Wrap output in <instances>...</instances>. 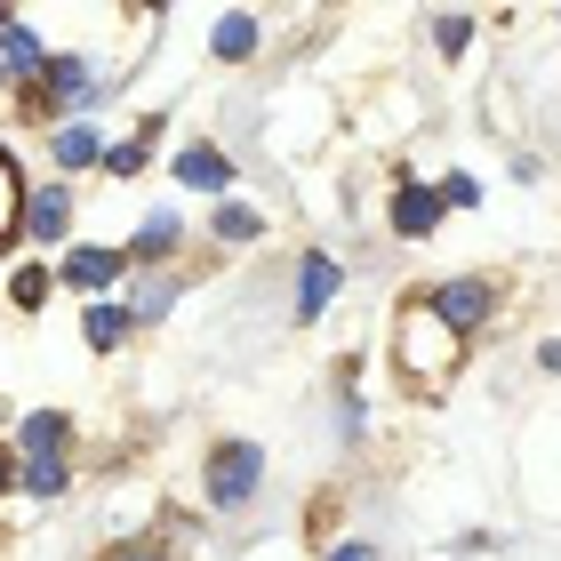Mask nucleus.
Segmentation results:
<instances>
[{
  "label": "nucleus",
  "instance_id": "f257e3e1",
  "mask_svg": "<svg viewBox=\"0 0 561 561\" xmlns=\"http://www.w3.org/2000/svg\"><path fill=\"white\" fill-rule=\"evenodd\" d=\"M393 353H401V386H410V377L417 386H442L449 362H457V337L425 313V297H417V305H401V321H393Z\"/></svg>",
  "mask_w": 561,
  "mask_h": 561
},
{
  "label": "nucleus",
  "instance_id": "f03ea898",
  "mask_svg": "<svg viewBox=\"0 0 561 561\" xmlns=\"http://www.w3.org/2000/svg\"><path fill=\"white\" fill-rule=\"evenodd\" d=\"M257 481H265V449H257V442H241V433H233V442H217V449H209V466H201V490H209L217 514L249 505V497H257Z\"/></svg>",
  "mask_w": 561,
  "mask_h": 561
},
{
  "label": "nucleus",
  "instance_id": "7ed1b4c3",
  "mask_svg": "<svg viewBox=\"0 0 561 561\" xmlns=\"http://www.w3.org/2000/svg\"><path fill=\"white\" fill-rule=\"evenodd\" d=\"M425 313H433V321H442V329H449V337H457V345H466V337H473V329H481V321H490V313H497V280H481V273H457V280H433V289H425Z\"/></svg>",
  "mask_w": 561,
  "mask_h": 561
},
{
  "label": "nucleus",
  "instance_id": "20e7f679",
  "mask_svg": "<svg viewBox=\"0 0 561 561\" xmlns=\"http://www.w3.org/2000/svg\"><path fill=\"white\" fill-rule=\"evenodd\" d=\"M89 89H96V72H89L81 48H48V72H41V89H24V105L33 113H72Z\"/></svg>",
  "mask_w": 561,
  "mask_h": 561
},
{
  "label": "nucleus",
  "instance_id": "39448f33",
  "mask_svg": "<svg viewBox=\"0 0 561 561\" xmlns=\"http://www.w3.org/2000/svg\"><path fill=\"white\" fill-rule=\"evenodd\" d=\"M337 257H329V249H305V265H297V313L289 321H321L329 313V297H337Z\"/></svg>",
  "mask_w": 561,
  "mask_h": 561
},
{
  "label": "nucleus",
  "instance_id": "423d86ee",
  "mask_svg": "<svg viewBox=\"0 0 561 561\" xmlns=\"http://www.w3.org/2000/svg\"><path fill=\"white\" fill-rule=\"evenodd\" d=\"M65 225H72V193L65 185H33V193H24V225H16V233L24 241H65Z\"/></svg>",
  "mask_w": 561,
  "mask_h": 561
},
{
  "label": "nucleus",
  "instance_id": "0eeeda50",
  "mask_svg": "<svg viewBox=\"0 0 561 561\" xmlns=\"http://www.w3.org/2000/svg\"><path fill=\"white\" fill-rule=\"evenodd\" d=\"M0 65H9V81H16V96L24 89H41V72H48V48H41V33L33 24H9V33H0Z\"/></svg>",
  "mask_w": 561,
  "mask_h": 561
},
{
  "label": "nucleus",
  "instance_id": "6e6552de",
  "mask_svg": "<svg viewBox=\"0 0 561 561\" xmlns=\"http://www.w3.org/2000/svg\"><path fill=\"white\" fill-rule=\"evenodd\" d=\"M121 265H129V257H121V249H72V257L57 265V280H65V289H81V297H96V289H113V280H121Z\"/></svg>",
  "mask_w": 561,
  "mask_h": 561
},
{
  "label": "nucleus",
  "instance_id": "1a4fd4ad",
  "mask_svg": "<svg viewBox=\"0 0 561 561\" xmlns=\"http://www.w3.org/2000/svg\"><path fill=\"white\" fill-rule=\"evenodd\" d=\"M442 217H449V209H442V193H433V185H417V176L393 193V233H417V241H425Z\"/></svg>",
  "mask_w": 561,
  "mask_h": 561
},
{
  "label": "nucleus",
  "instance_id": "9d476101",
  "mask_svg": "<svg viewBox=\"0 0 561 561\" xmlns=\"http://www.w3.org/2000/svg\"><path fill=\"white\" fill-rule=\"evenodd\" d=\"M121 257H129V265H169V257H176V209H152L137 233H129Z\"/></svg>",
  "mask_w": 561,
  "mask_h": 561
},
{
  "label": "nucleus",
  "instance_id": "9b49d317",
  "mask_svg": "<svg viewBox=\"0 0 561 561\" xmlns=\"http://www.w3.org/2000/svg\"><path fill=\"white\" fill-rule=\"evenodd\" d=\"M176 185H193V193H225V185H233V161H225L217 145H185V152H176Z\"/></svg>",
  "mask_w": 561,
  "mask_h": 561
},
{
  "label": "nucleus",
  "instance_id": "f8f14e48",
  "mask_svg": "<svg viewBox=\"0 0 561 561\" xmlns=\"http://www.w3.org/2000/svg\"><path fill=\"white\" fill-rule=\"evenodd\" d=\"M257 33L265 24L249 16V9H225L217 24H209V57H225V65H241V57H257Z\"/></svg>",
  "mask_w": 561,
  "mask_h": 561
},
{
  "label": "nucleus",
  "instance_id": "ddd939ff",
  "mask_svg": "<svg viewBox=\"0 0 561 561\" xmlns=\"http://www.w3.org/2000/svg\"><path fill=\"white\" fill-rule=\"evenodd\" d=\"M16 442H24V457H65L72 417H65V410H33V417L16 425Z\"/></svg>",
  "mask_w": 561,
  "mask_h": 561
},
{
  "label": "nucleus",
  "instance_id": "4468645a",
  "mask_svg": "<svg viewBox=\"0 0 561 561\" xmlns=\"http://www.w3.org/2000/svg\"><path fill=\"white\" fill-rule=\"evenodd\" d=\"M48 152H57V169H89V161H105V129L96 121H65Z\"/></svg>",
  "mask_w": 561,
  "mask_h": 561
},
{
  "label": "nucleus",
  "instance_id": "2eb2a0df",
  "mask_svg": "<svg viewBox=\"0 0 561 561\" xmlns=\"http://www.w3.org/2000/svg\"><path fill=\"white\" fill-rule=\"evenodd\" d=\"M176 297H185V273H161V280H145V289L129 297V329H152V321H161Z\"/></svg>",
  "mask_w": 561,
  "mask_h": 561
},
{
  "label": "nucleus",
  "instance_id": "dca6fc26",
  "mask_svg": "<svg viewBox=\"0 0 561 561\" xmlns=\"http://www.w3.org/2000/svg\"><path fill=\"white\" fill-rule=\"evenodd\" d=\"M81 337H89V353H113L121 337H129V305H105V297H96L89 313H81Z\"/></svg>",
  "mask_w": 561,
  "mask_h": 561
},
{
  "label": "nucleus",
  "instance_id": "f3484780",
  "mask_svg": "<svg viewBox=\"0 0 561 561\" xmlns=\"http://www.w3.org/2000/svg\"><path fill=\"white\" fill-rule=\"evenodd\" d=\"M16 481H24V490H33V497H65V457H24V466H16Z\"/></svg>",
  "mask_w": 561,
  "mask_h": 561
},
{
  "label": "nucleus",
  "instance_id": "a211bd4d",
  "mask_svg": "<svg viewBox=\"0 0 561 561\" xmlns=\"http://www.w3.org/2000/svg\"><path fill=\"white\" fill-rule=\"evenodd\" d=\"M209 225H217V241H257V233H265V217L249 209V201H217Z\"/></svg>",
  "mask_w": 561,
  "mask_h": 561
},
{
  "label": "nucleus",
  "instance_id": "6ab92c4d",
  "mask_svg": "<svg viewBox=\"0 0 561 561\" xmlns=\"http://www.w3.org/2000/svg\"><path fill=\"white\" fill-rule=\"evenodd\" d=\"M16 225H24V185H16V169H9V152H0V249L16 241Z\"/></svg>",
  "mask_w": 561,
  "mask_h": 561
},
{
  "label": "nucleus",
  "instance_id": "aec40b11",
  "mask_svg": "<svg viewBox=\"0 0 561 561\" xmlns=\"http://www.w3.org/2000/svg\"><path fill=\"white\" fill-rule=\"evenodd\" d=\"M433 193H442V209H473V201H481V176H473V169H449Z\"/></svg>",
  "mask_w": 561,
  "mask_h": 561
},
{
  "label": "nucleus",
  "instance_id": "412c9836",
  "mask_svg": "<svg viewBox=\"0 0 561 561\" xmlns=\"http://www.w3.org/2000/svg\"><path fill=\"white\" fill-rule=\"evenodd\" d=\"M433 41H442V57H466V48H473V24H466V16H433Z\"/></svg>",
  "mask_w": 561,
  "mask_h": 561
},
{
  "label": "nucleus",
  "instance_id": "4be33fe9",
  "mask_svg": "<svg viewBox=\"0 0 561 561\" xmlns=\"http://www.w3.org/2000/svg\"><path fill=\"white\" fill-rule=\"evenodd\" d=\"M9 297H16V313H33V305L48 297V273H41V265H24V273L9 280Z\"/></svg>",
  "mask_w": 561,
  "mask_h": 561
},
{
  "label": "nucleus",
  "instance_id": "5701e85b",
  "mask_svg": "<svg viewBox=\"0 0 561 561\" xmlns=\"http://www.w3.org/2000/svg\"><path fill=\"white\" fill-rule=\"evenodd\" d=\"M105 561H169V553H161V546H152V538H129V546H113Z\"/></svg>",
  "mask_w": 561,
  "mask_h": 561
},
{
  "label": "nucleus",
  "instance_id": "b1692460",
  "mask_svg": "<svg viewBox=\"0 0 561 561\" xmlns=\"http://www.w3.org/2000/svg\"><path fill=\"white\" fill-rule=\"evenodd\" d=\"M329 561H377L369 546H329Z\"/></svg>",
  "mask_w": 561,
  "mask_h": 561
},
{
  "label": "nucleus",
  "instance_id": "393cba45",
  "mask_svg": "<svg viewBox=\"0 0 561 561\" xmlns=\"http://www.w3.org/2000/svg\"><path fill=\"white\" fill-rule=\"evenodd\" d=\"M9 490H16V457L0 449V497H9Z\"/></svg>",
  "mask_w": 561,
  "mask_h": 561
},
{
  "label": "nucleus",
  "instance_id": "a878e982",
  "mask_svg": "<svg viewBox=\"0 0 561 561\" xmlns=\"http://www.w3.org/2000/svg\"><path fill=\"white\" fill-rule=\"evenodd\" d=\"M538 362H546V369L561 377V337H546V345H538Z\"/></svg>",
  "mask_w": 561,
  "mask_h": 561
},
{
  "label": "nucleus",
  "instance_id": "bb28decb",
  "mask_svg": "<svg viewBox=\"0 0 561 561\" xmlns=\"http://www.w3.org/2000/svg\"><path fill=\"white\" fill-rule=\"evenodd\" d=\"M9 24H16V9H0V33H9Z\"/></svg>",
  "mask_w": 561,
  "mask_h": 561
},
{
  "label": "nucleus",
  "instance_id": "cd10ccee",
  "mask_svg": "<svg viewBox=\"0 0 561 561\" xmlns=\"http://www.w3.org/2000/svg\"><path fill=\"white\" fill-rule=\"evenodd\" d=\"M0 89H9V65H0Z\"/></svg>",
  "mask_w": 561,
  "mask_h": 561
}]
</instances>
